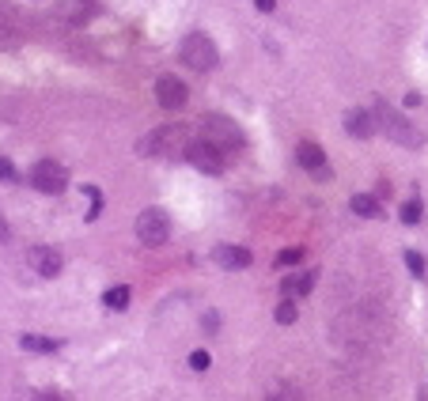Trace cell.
<instances>
[{"mask_svg": "<svg viewBox=\"0 0 428 401\" xmlns=\"http://www.w3.org/2000/svg\"><path fill=\"white\" fill-rule=\"evenodd\" d=\"M186 160L198 167L201 174H212V178H216V174H224V152H220L212 141H205V136H201V141H190V148H186Z\"/></svg>", "mask_w": 428, "mask_h": 401, "instance_id": "8992f818", "label": "cell"}, {"mask_svg": "<svg viewBox=\"0 0 428 401\" xmlns=\"http://www.w3.org/2000/svg\"><path fill=\"white\" fill-rule=\"evenodd\" d=\"M0 239H8V220L0 216Z\"/></svg>", "mask_w": 428, "mask_h": 401, "instance_id": "4316f807", "label": "cell"}, {"mask_svg": "<svg viewBox=\"0 0 428 401\" xmlns=\"http://www.w3.org/2000/svg\"><path fill=\"white\" fill-rule=\"evenodd\" d=\"M421 401H428V390H421Z\"/></svg>", "mask_w": 428, "mask_h": 401, "instance_id": "83f0119b", "label": "cell"}, {"mask_svg": "<svg viewBox=\"0 0 428 401\" xmlns=\"http://www.w3.org/2000/svg\"><path fill=\"white\" fill-rule=\"evenodd\" d=\"M311 288H315V273H292V276H284L281 292L284 295H307Z\"/></svg>", "mask_w": 428, "mask_h": 401, "instance_id": "2e32d148", "label": "cell"}, {"mask_svg": "<svg viewBox=\"0 0 428 401\" xmlns=\"http://www.w3.org/2000/svg\"><path fill=\"white\" fill-rule=\"evenodd\" d=\"M258 8H262V12H273V0H254Z\"/></svg>", "mask_w": 428, "mask_h": 401, "instance_id": "484cf974", "label": "cell"}, {"mask_svg": "<svg viewBox=\"0 0 428 401\" xmlns=\"http://www.w3.org/2000/svg\"><path fill=\"white\" fill-rule=\"evenodd\" d=\"M209 363H212V360H209V352H205V349L190 352V367H193V371H209Z\"/></svg>", "mask_w": 428, "mask_h": 401, "instance_id": "7402d4cb", "label": "cell"}, {"mask_svg": "<svg viewBox=\"0 0 428 401\" xmlns=\"http://www.w3.org/2000/svg\"><path fill=\"white\" fill-rule=\"evenodd\" d=\"M375 121H379V129L387 133V141H394L398 148H421L424 144L421 129L409 125V118H402L390 102H379L375 106Z\"/></svg>", "mask_w": 428, "mask_h": 401, "instance_id": "6da1fadb", "label": "cell"}, {"mask_svg": "<svg viewBox=\"0 0 428 401\" xmlns=\"http://www.w3.org/2000/svg\"><path fill=\"white\" fill-rule=\"evenodd\" d=\"M133 231H137V239H141L148 250H160L163 242L171 239V216H167L163 209H144L141 216H137Z\"/></svg>", "mask_w": 428, "mask_h": 401, "instance_id": "5b68a950", "label": "cell"}, {"mask_svg": "<svg viewBox=\"0 0 428 401\" xmlns=\"http://www.w3.org/2000/svg\"><path fill=\"white\" fill-rule=\"evenodd\" d=\"M129 292H133L129 284H114L106 295H102V303H106L110 311H125V307H129Z\"/></svg>", "mask_w": 428, "mask_h": 401, "instance_id": "e0dca14e", "label": "cell"}, {"mask_svg": "<svg viewBox=\"0 0 428 401\" xmlns=\"http://www.w3.org/2000/svg\"><path fill=\"white\" fill-rule=\"evenodd\" d=\"M0 182H15V167H12V160H4V155H0Z\"/></svg>", "mask_w": 428, "mask_h": 401, "instance_id": "603a6c76", "label": "cell"}, {"mask_svg": "<svg viewBox=\"0 0 428 401\" xmlns=\"http://www.w3.org/2000/svg\"><path fill=\"white\" fill-rule=\"evenodd\" d=\"M156 99H160L163 110H182L186 99H190V91H186V83L179 76H160L156 80Z\"/></svg>", "mask_w": 428, "mask_h": 401, "instance_id": "9c48e42d", "label": "cell"}, {"mask_svg": "<svg viewBox=\"0 0 428 401\" xmlns=\"http://www.w3.org/2000/svg\"><path fill=\"white\" fill-rule=\"evenodd\" d=\"M300 261H303V246H288L277 254V269H296Z\"/></svg>", "mask_w": 428, "mask_h": 401, "instance_id": "ac0fdd59", "label": "cell"}, {"mask_svg": "<svg viewBox=\"0 0 428 401\" xmlns=\"http://www.w3.org/2000/svg\"><path fill=\"white\" fill-rule=\"evenodd\" d=\"M212 258H216L220 269H231V273L250 269V261H254V254H250L247 246H216V250H212Z\"/></svg>", "mask_w": 428, "mask_h": 401, "instance_id": "7c38bea8", "label": "cell"}, {"mask_svg": "<svg viewBox=\"0 0 428 401\" xmlns=\"http://www.w3.org/2000/svg\"><path fill=\"white\" fill-rule=\"evenodd\" d=\"M205 330H209V333L220 330V314L216 311H205Z\"/></svg>", "mask_w": 428, "mask_h": 401, "instance_id": "cb8c5ba5", "label": "cell"}, {"mask_svg": "<svg viewBox=\"0 0 428 401\" xmlns=\"http://www.w3.org/2000/svg\"><path fill=\"white\" fill-rule=\"evenodd\" d=\"M417 220H421V197L413 193V197L402 204V223H417Z\"/></svg>", "mask_w": 428, "mask_h": 401, "instance_id": "44dd1931", "label": "cell"}, {"mask_svg": "<svg viewBox=\"0 0 428 401\" xmlns=\"http://www.w3.org/2000/svg\"><path fill=\"white\" fill-rule=\"evenodd\" d=\"M34 401H64V398H61V394H39Z\"/></svg>", "mask_w": 428, "mask_h": 401, "instance_id": "d4e9b609", "label": "cell"}, {"mask_svg": "<svg viewBox=\"0 0 428 401\" xmlns=\"http://www.w3.org/2000/svg\"><path fill=\"white\" fill-rule=\"evenodd\" d=\"M27 261H31V269H34L39 276H57V273H61V265H64L61 254H57L53 246H31Z\"/></svg>", "mask_w": 428, "mask_h": 401, "instance_id": "8fae6325", "label": "cell"}, {"mask_svg": "<svg viewBox=\"0 0 428 401\" xmlns=\"http://www.w3.org/2000/svg\"><path fill=\"white\" fill-rule=\"evenodd\" d=\"M296 160H300V167H303L307 174H315V178H322V182L330 178V160H326V152H322L315 141H300V148H296Z\"/></svg>", "mask_w": 428, "mask_h": 401, "instance_id": "ba28073f", "label": "cell"}, {"mask_svg": "<svg viewBox=\"0 0 428 401\" xmlns=\"http://www.w3.org/2000/svg\"><path fill=\"white\" fill-rule=\"evenodd\" d=\"M201 133H205V141H212L220 152H239V148L247 144L243 129H239L231 118H224V114H209L201 121Z\"/></svg>", "mask_w": 428, "mask_h": 401, "instance_id": "3957f363", "label": "cell"}, {"mask_svg": "<svg viewBox=\"0 0 428 401\" xmlns=\"http://www.w3.org/2000/svg\"><path fill=\"white\" fill-rule=\"evenodd\" d=\"M20 344L27 352H39V356H50V352H57L61 349V341L57 337H39V333H23Z\"/></svg>", "mask_w": 428, "mask_h": 401, "instance_id": "9a60e30c", "label": "cell"}, {"mask_svg": "<svg viewBox=\"0 0 428 401\" xmlns=\"http://www.w3.org/2000/svg\"><path fill=\"white\" fill-rule=\"evenodd\" d=\"M186 136H190L186 125H163V129H156V133H148L141 152L144 155H186V148H190Z\"/></svg>", "mask_w": 428, "mask_h": 401, "instance_id": "277c9868", "label": "cell"}, {"mask_svg": "<svg viewBox=\"0 0 428 401\" xmlns=\"http://www.w3.org/2000/svg\"><path fill=\"white\" fill-rule=\"evenodd\" d=\"M349 209L357 212V216H364V220H383V201L371 197V193H357V197L349 201Z\"/></svg>", "mask_w": 428, "mask_h": 401, "instance_id": "5bb4252c", "label": "cell"}, {"mask_svg": "<svg viewBox=\"0 0 428 401\" xmlns=\"http://www.w3.org/2000/svg\"><path fill=\"white\" fill-rule=\"evenodd\" d=\"M216 61H220L216 42H212L205 31H193V34H186V38H182V64H186V69L212 72V69H216Z\"/></svg>", "mask_w": 428, "mask_h": 401, "instance_id": "7a4b0ae2", "label": "cell"}, {"mask_svg": "<svg viewBox=\"0 0 428 401\" xmlns=\"http://www.w3.org/2000/svg\"><path fill=\"white\" fill-rule=\"evenodd\" d=\"M375 129H379L375 110H349V114H345V133L357 136V141H371Z\"/></svg>", "mask_w": 428, "mask_h": 401, "instance_id": "30bf717a", "label": "cell"}, {"mask_svg": "<svg viewBox=\"0 0 428 401\" xmlns=\"http://www.w3.org/2000/svg\"><path fill=\"white\" fill-rule=\"evenodd\" d=\"M31 185L39 193H64V185H69V171L57 163V160H42L31 167Z\"/></svg>", "mask_w": 428, "mask_h": 401, "instance_id": "52a82bcc", "label": "cell"}, {"mask_svg": "<svg viewBox=\"0 0 428 401\" xmlns=\"http://www.w3.org/2000/svg\"><path fill=\"white\" fill-rule=\"evenodd\" d=\"M265 401H307V398H303V390L296 386V382L273 379V382H269V390H265Z\"/></svg>", "mask_w": 428, "mask_h": 401, "instance_id": "4fadbf2b", "label": "cell"}, {"mask_svg": "<svg viewBox=\"0 0 428 401\" xmlns=\"http://www.w3.org/2000/svg\"><path fill=\"white\" fill-rule=\"evenodd\" d=\"M273 314H277V322H281V325H292L296 318H300V311H296V303L288 300V295H284L281 303H277V311H273Z\"/></svg>", "mask_w": 428, "mask_h": 401, "instance_id": "d6986e66", "label": "cell"}, {"mask_svg": "<svg viewBox=\"0 0 428 401\" xmlns=\"http://www.w3.org/2000/svg\"><path fill=\"white\" fill-rule=\"evenodd\" d=\"M402 261H406V269H409L413 276H424V258H421V250H406Z\"/></svg>", "mask_w": 428, "mask_h": 401, "instance_id": "ffe728a7", "label": "cell"}]
</instances>
